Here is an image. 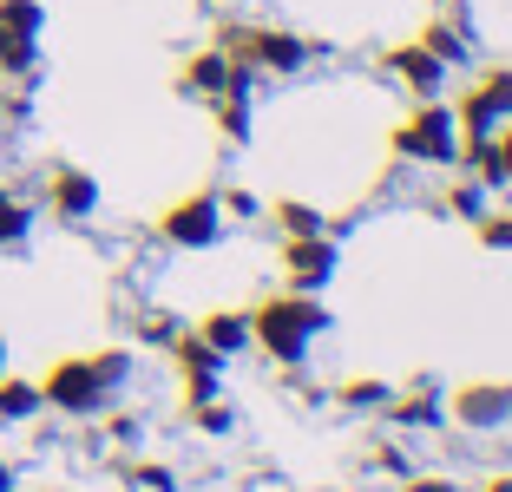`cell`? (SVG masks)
<instances>
[{
    "label": "cell",
    "mask_w": 512,
    "mask_h": 492,
    "mask_svg": "<svg viewBox=\"0 0 512 492\" xmlns=\"http://www.w3.org/2000/svg\"><path fill=\"white\" fill-rule=\"evenodd\" d=\"M512 414V388H493V381H473V388L453 394V420L460 427H499Z\"/></svg>",
    "instance_id": "obj_10"
},
{
    "label": "cell",
    "mask_w": 512,
    "mask_h": 492,
    "mask_svg": "<svg viewBox=\"0 0 512 492\" xmlns=\"http://www.w3.org/2000/svg\"><path fill=\"white\" fill-rule=\"evenodd\" d=\"M40 381H27V374H0V427H20V420L40 414Z\"/></svg>",
    "instance_id": "obj_13"
},
{
    "label": "cell",
    "mask_w": 512,
    "mask_h": 492,
    "mask_svg": "<svg viewBox=\"0 0 512 492\" xmlns=\"http://www.w3.org/2000/svg\"><path fill=\"white\" fill-rule=\"evenodd\" d=\"M27 237H33V210L20 204L7 184H0V250H20Z\"/></svg>",
    "instance_id": "obj_17"
},
{
    "label": "cell",
    "mask_w": 512,
    "mask_h": 492,
    "mask_svg": "<svg viewBox=\"0 0 512 492\" xmlns=\"http://www.w3.org/2000/svg\"><path fill=\"white\" fill-rule=\"evenodd\" d=\"M335 269H342V256H335L329 237H283V276H289V289L316 296Z\"/></svg>",
    "instance_id": "obj_7"
},
{
    "label": "cell",
    "mask_w": 512,
    "mask_h": 492,
    "mask_svg": "<svg viewBox=\"0 0 512 492\" xmlns=\"http://www.w3.org/2000/svg\"><path fill=\"white\" fill-rule=\"evenodd\" d=\"M250 73H256V66H237L224 46H204V53L184 60L178 86L191 92V99H217V92H250Z\"/></svg>",
    "instance_id": "obj_6"
},
{
    "label": "cell",
    "mask_w": 512,
    "mask_h": 492,
    "mask_svg": "<svg viewBox=\"0 0 512 492\" xmlns=\"http://www.w3.org/2000/svg\"><path fill=\"white\" fill-rule=\"evenodd\" d=\"M421 46H427V53H434L440 66H460V60H467V53H473V40H467V7H453V20L440 14L434 27L421 33Z\"/></svg>",
    "instance_id": "obj_12"
},
{
    "label": "cell",
    "mask_w": 512,
    "mask_h": 492,
    "mask_svg": "<svg viewBox=\"0 0 512 492\" xmlns=\"http://www.w3.org/2000/svg\"><path fill=\"white\" fill-rule=\"evenodd\" d=\"M171 361H178V374H184V401H211L217 394V374H224V355H217L204 335H171Z\"/></svg>",
    "instance_id": "obj_9"
},
{
    "label": "cell",
    "mask_w": 512,
    "mask_h": 492,
    "mask_svg": "<svg viewBox=\"0 0 512 492\" xmlns=\"http://www.w3.org/2000/svg\"><path fill=\"white\" fill-rule=\"evenodd\" d=\"M217 46H224L237 66H263V73H296L302 60H309V40L289 27H237L230 20L224 33H217Z\"/></svg>",
    "instance_id": "obj_3"
},
{
    "label": "cell",
    "mask_w": 512,
    "mask_h": 492,
    "mask_svg": "<svg viewBox=\"0 0 512 492\" xmlns=\"http://www.w3.org/2000/svg\"><path fill=\"white\" fill-rule=\"evenodd\" d=\"M486 492H512V479H493V486H486Z\"/></svg>",
    "instance_id": "obj_30"
},
{
    "label": "cell",
    "mask_w": 512,
    "mask_h": 492,
    "mask_svg": "<svg viewBox=\"0 0 512 492\" xmlns=\"http://www.w3.org/2000/svg\"><path fill=\"white\" fill-rule=\"evenodd\" d=\"M46 210L66 217V224H86L92 210H99V178L79 171V164H53L46 171Z\"/></svg>",
    "instance_id": "obj_8"
},
{
    "label": "cell",
    "mask_w": 512,
    "mask_h": 492,
    "mask_svg": "<svg viewBox=\"0 0 512 492\" xmlns=\"http://www.w3.org/2000/svg\"><path fill=\"white\" fill-rule=\"evenodd\" d=\"M197 335H204V342L217 348V355H243V348H250V315H237V309H217V315H204V328H197Z\"/></svg>",
    "instance_id": "obj_14"
},
{
    "label": "cell",
    "mask_w": 512,
    "mask_h": 492,
    "mask_svg": "<svg viewBox=\"0 0 512 492\" xmlns=\"http://www.w3.org/2000/svg\"><path fill=\"white\" fill-rule=\"evenodd\" d=\"M388 414L401 420V427H434L440 420V401H434V388H414V394H388Z\"/></svg>",
    "instance_id": "obj_16"
},
{
    "label": "cell",
    "mask_w": 512,
    "mask_h": 492,
    "mask_svg": "<svg viewBox=\"0 0 512 492\" xmlns=\"http://www.w3.org/2000/svg\"><path fill=\"white\" fill-rule=\"evenodd\" d=\"M388 73L407 79V92H414V99H434L440 79H447V66H440L421 40H414V46H394V53H388Z\"/></svg>",
    "instance_id": "obj_11"
},
{
    "label": "cell",
    "mask_w": 512,
    "mask_h": 492,
    "mask_svg": "<svg viewBox=\"0 0 512 492\" xmlns=\"http://www.w3.org/2000/svg\"><path fill=\"white\" fill-rule=\"evenodd\" d=\"M473 224H480V243H493V250H512V210H480Z\"/></svg>",
    "instance_id": "obj_21"
},
{
    "label": "cell",
    "mask_w": 512,
    "mask_h": 492,
    "mask_svg": "<svg viewBox=\"0 0 512 492\" xmlns=\"http://www.w3.org/2000/svg\"><path fill=\"white\" fill-rule=\"evenodd\" d=\"M40 73V40H20V33H7L0 27V79H33Z\"/></svg>",
    "instance_id": "obj_15"
},
{
    "label": "cell",
    "mask_w": 512,
    "mask_h": 492,
    "mask_svg": "<svg viewBox=\"0 0 512 492\" xmlns=\"http://www.w3.org/2000/svg\"><path fill=\"white\" fill-rule=\"evenodd\" d=\"M125 374H132V355H125V348H106V355H66V361L46 368L40 401L60 407V414H73V420H86V414H99V407L112 401V388H119Z\"/></svg>",
    "instance_id": "obj_1"
},
{
    "label": "cell",
    "mask_w": 512,
    "mask_h": 492,
    "mask_svg": "<svg viewBox=\"0 0 512 492\" xmlns=\"http://www.w3.org/2000/svg\"><path fill=\"white\" fill-rule=\"evenodd\" d=\"M211 105H217V132L243 145V138H250V92H217Z\"/></svg>",
    "instance_id": "obj_19"
},
{
    "label": "cell",
    "mask_w": 512,
    "mask_h": 492,
    "mask_svg": "<svg viewBox=\"0 0 512 492\" xmlns=\"http://www.w3.org/2000/svg\"><path fill=\"white\" fill-rule=\"evenodd\" d=\"M493 151H499V164H506V184H512V125H506V132H493Z\"/></svg>",
    "instance_id": "obj_27"
},
{
    "label": "cell",
    "mask_w": 512,
    "mask_h": 492,
    "mask_svg": "<svg viewBox=\"0 0 512 492\" xmlns=\"http://www.w3.org/2000/svg\"><path fill=\"white\" fill-rule=\"evenodd\" d=\"M388 381H348L342 388V407H388Z\"/></svg>",
    "instance_id": "obj_22"
},
{
    "label": "cell",
    "mask_w": 512,
    "mask_h": 492,
    "mask_svg": "<svg viewBox=\"0 0 512 492\" xmlns=\"http://www.w3.org/2000/svg\"><path fill=\"white\" fill-rule=\"evenodd\" d=\"M217 204H224V217H256V197L250 191H224Z\"/></svg>",
    "instance_id": "obj_26"
},
{
    "label": "cell",
    "mask_w": 512,
    "mask_h": 492,
    "mask_svg": "<svg viewBox=\"0 0 512 492\" xmlns=\"http://www.w3.org/2000/svg\"><path fill=\"white\" fill-rule=\"evenodd\" d=\"M132 486L138 492H171V473L165 466H132Z\"/></svg>",
    "instance_id": "obj_25"
},
{
    "label": "cell",
    "mask_w": 512,
    "mask_h": 492,
    "mask_svg": "<svg viewBox=\"0 0 512 492\" xmlns=\"http://www.w3.org/2000/svg\"><path fill=\"white\" fill-rule=\"evenodd\" d=\"M0 27L20 33V40H40L46 33V7L40 0H0Z\"/></svg>",
    "instance_id": "obj_18"
},
{
    "label": "cell",
    "mask_w": 512,
    "mask_h": 492,
    "mask_svg": "<svg viewBox=\"0 0 512 492\" xmlns=\"http://www.w3.org/2000/svg\"><path fill=\"white\" fill-rule=\"evenodd\" d=\"M447 204H453V217H480L486 210V184H453Z\"/></svg>",
    "instance_id": "obj_23"
},
{
    "label": "cell",
    "mask_w": 512,
    "mask_h": 492,
    "mask_svg": "<svg viewBox=\"0 0 512 492\" xmlns=\"http://www.w3.org/2000/svg\"><path fill=\"white\" fill-rule=\"evenodd\" d=\"M322 328H329V309H322L316 296H302V289L270 296L263 309H250V342L263 348V355H276L283 368H296V361L309 355V342H316Z\"/></svg>",
    "instance_id": "obj_2"
},
{
    "label": "cell",
    "mask_w": 512,
    "mask_h": 492,
    "mask_svg": "<svg viewBox=\"0 0 512 492\" xmlns=\"http://www.w3.org/2000/svg\"><path fill=\"white\" fill-rule=\"evenodd\" d=\"M414 492H453V486H447V479H427V486H414Z\"/></svg>",
    "instance_id": "obj_29"
},
{
    "label": "cell",
    "mask_w": 512,
    "mask_h": 492,
    "mask_svg": "<svg viewBox=\"0 0 512 492\" xmlns=\"http://www.w3.org/2000/svg\"><path fill=\"white\" fill-rule=\"evenodd\" d=\"M0 492H14V466L7 460H0Z\"/></svg>",
    "instance_id": "obj_28"
},
{
    "label": "cell",
    "mask_w": 512,
    "mask_h": 492,
    "mask_svg": "<svg viewBox=\"0 0 512 492\" xmlns=\"http://www.w3.org/2000/svg\"><path fill=\"white\" fill-rule=\"evenodd\" d=\"M158 237H165L171 250H211V243L224 237V204H217L211 191L178 197V204L158 217Z\"/></svg>",
    "instance_id": "obj_5"
},
{
    "label": "cell",
    "mask_w": 512,
    "mask_h": 492,
    "mask_svg": "<svg viewBox=\"0 0 512 492\" xmlns=\"http://www.w3.org/2000/svg\"><path fill=\"white\" fill-rule=\"evenodd\" d=\"M0 374H7V335H0Z\"/></svg>",
    "instance_id": "obj_31"
},
{
    "label": "cell",
    "mask_w": 512,
    "mask_h": 492,
    "mask_svg": "<svg viewBox=\"0 0 512 492\" xmlns=\"http://www.w3.org/2000/svg\"><path fill=\"white\" fill-rule=\"evenodd\" d=\"M394 151L421 158V164H460V119H453V105L421 99V112L394 132Z\"/></svg>",
    "instance_id": "obj_4"
},
{
    "label": "cell",
    "mask_w": 512,
    "mask_h": 492,
    "mask_svg": "<svg viewBox=\"0 0 512 492\" xmlns=\"http://www.w3.org/2000/svg\"><path fill=\"white\" fill-rule=\"evenodd\" d=\"M197 427H204V433H230V407L217 401V394H211V401H197Z\"/></svg>",
    "instance_id": "obj_24"
},
{
    "label": "cell",
    "mask_w": 512,
    "mask_h": 492,
    "mask_svg": "<svg viewBox=\"0 0 512 492\" xmlns=\"http://www.w3.org/2000/svg\"><path fill=\"white\" fill-rule=\"evenodd\" d=\"M276 224H283V237H322V210L283 197V204H276Z\"/></svg>",
    "instance_id": "obj_20"
}]
</instances>
